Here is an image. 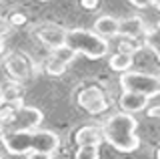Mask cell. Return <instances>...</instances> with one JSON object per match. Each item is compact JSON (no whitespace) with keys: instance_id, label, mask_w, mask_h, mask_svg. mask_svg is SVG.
I'll use <instances>...</instances> for the list:
<instances>
[{"instance_id":"4316f807","label":"cell","mask_w":160,"mask_h":159,"mask_svg":"<svg viewBox=\"0 0 160 159\" xmlns=\"http://www.w3.org/2000/svg\"><path fill=\"white\" fill-rule=\"evenodd\" d=\"M0 105H2V93H0Z\"/></svg>"},{"instance_id":"ba28073f","label":"cell","mask_w":160,"mask_h":159,"mask_svg":"<svg viewBox=\"0 0 160 159\" xmlns=\"http://www.w3.org/2000/svg\"><path fill=\"white\" fill-rule=\"evenodd\" d=\"M34 36H36L46 48L54 51V48H58V47H64L66 28L56 24V22H42V24H38V26H34Z\"/></svg>"},{"instance_id":"d6986e66","label":"cell","mask_w":160,"mask_h":159,"mask_svg":"<svg viewBox=\"0 0 160 159\" xmlns=\"http://www.w3.org/2000/svg\"><path fill=\"white\" fill-rule=\"evenodd\" d=\"M50 54H52V57H56V58H60V61H62V63H66V64H70V63L74 61V58L78 57V54L74 52V51H70L66 44H64V47L54 48V51H50Z\"/></svg>"},{"instance_id":"7c38bea8","label":"cell","mask_w":160,"mask_h":159,"mask_svg":"<svg viewBox=\"0 0 160 159\" xmlns=\"http://www.w3.org/2000/svg\"><path fill=\"white\" fill-rule=\"evenodd\" d=\"M118 22H120V18L110 16V14H104V16L96 18L92 30L96 32L98 36H102L104 41H108V38H116L118 36Z\"/></svg>"},{"instance_id":"5bb4252c","label":"cell","mask_w":160,"mask_h":159,"mask_svg":"<svg viewBox=\"0 0 160 159\" xmlns=\"http://www.w3.org/2000/svg\"><path fill=\"white\" fill-rule=\"evenodd\" d=\"M108 64H110V69L112 71H116V73H126L132 69V64H134V57L132 54H126V52H114L112 57L108 58Z\"/></svg>"},{"instance_id":"2e32d148","label":"cell","mask_w":160,"mask_h":159,"mask_svg":"<svg viewBox=\"0 0 160 159\" xmlns=\"http://www.w3.org/2000/svg\"><path fill=\"white\" fill-rule=\"evenodd\" d=\"M144 48H150L154 54L160 52V22L144 34Z\"/></svg>"},{"instance_id":"277c9868","label":"cell","mask_w":160,"mask_h":159,"mask_svg":"<svg viewBox=\"0 0 160 159\" xmlns=\"http://www.w3.org/2000/svg\"><path fill=\"white\" fill-rule=\"evenodd\" d=\"M120 87L124 93H138L148 99L160 95V77L140 71H126L120 74Z\"/></svg>"},{"instance_id":"7402d4cb","label":"cell","mask_w":160,"mask_h":159,"mask_svg":"<svg viewBox=\"0 0 160 159\" xmlns=\"http://www.w3.org/2000/svg\"><path fill=\"white\" fill-rule=\"evenodd\" d=\"M148 109V117H152V119H160V105H152V107H146Z\"/></svg>"},{"instance_id":"52a82bcc","label":"cell","mask_w":160,"mask_h":159,"mask_svg":"<svg viewBox=\"0 0 160 159\" xmlns=\"http://www.w3.org/2000/svg\"><path fill=\"white\" fill-rule=\"evenodd\" d=\"M4 69L14 83H24L32 74V61L24 52H8L4 57Z\"/></svg>"},{"instance_id":"e0dca14e","label":"cell","mask_w":160,"mask_h":159,"mask_svg":"<svg viewBox=\"0 0 160 159\" xmlns=\"http://www.w3.org/2000/svg\"><path fill=\"white\" fill-rule=\"evenodd\" d=\"M66 69H68V64L62 63L56 57H52V54H50V57L46 58V63H44V71H46L50 77H60V74L66 73Z\"/></svg>"},{"instance_id":"4fadbf2b","label":"cell","mask_w":160,"mask_h":159,"mask_svg":"<svg viewBox=\"0 0 160 159\" xmlns=\"http://www.w3.org/2000/svg\"><path fill=\"white\" fill-rule=\"evenodd\" d=\"M0 93H2V103L4 105H14V107L22 105L24 91H22V85H20V83L10 81V83H6V85L0 89Z\"/></svg>"},{"instance_id":"83f0119b","label":"cell","mask_w":160,"mask_h":159,"mask_svg":"<svg viewBox=\"0 0 160 159\" xmlns=\"http://www.w3.org/2000/svg\"><path fill=\"white\" fill-rule=\"evenodd\" d=\"M40 2H50V0H40Z\"/></svg>"},{"instance_id":"7a4b0ae2","label":"cell","mask_w":160,"mask_h":159,"mask_svg":"<svg viewBox=\"0 0 160 159\" xmlns=\"http://www.w3.org/2000/svg\"><path fill=\"white\" fill-rule=\"evenodd\" d=\"M138 121L130 113H112L102 123V141L112 145L116 151L132 153L140 147V137L136 133Z\"/></svg>"},{"instance_id":"9a60e30c","label":"cell","mask_w":160,"mask_h":159,"mask_svg":"<svg viewBox=\"0 0 160 159\" xmlns=\"http://www.w3.org/2000/svg\"><path fill=\"white\" fill-rule=\"evenodd\" d=\"M118 38V52L126 54H136L144 48V36L142 38H126V36H116Z\"/></svg>"},{"instance_id":"ac0fdd59","label":"cell","mask_w":160,"mask_h":159,"mask_svg":"<svg viewBox=\"0 0 160 159\" xmlns=\"http://www.w3.org/2000/svg\"><path fill=\"white\" fill-rule=\"evenodd\" d=\"M74 159H100L98 145H80L74 153Z\"/></svg>"},{"instance_id":"8992f818","label":"cell","mask_w":160,"mask_h":159,"mask_svg":"<svg viewBox=\"0 0 160 159\" xmlns=\"http://www.w3.org/2000/svg\"><path fill=\"white\" fill-rule=\"evenodd\" d=\"M76 103L80 109L88 115H102L110 109V99L102 87L98 85H86L76 93Z\"/></svg>"},{"instance_id":"ffe728a7","label":"cell","mask_w":160,"mask_h":159,"mask_svg":"<svg viewBox=\"0 0 160 159\" xmlns=\"http://www.w3.org/2000/svg\"><path fill=\"white\" fill-rule=\"evenodd\" d=\"M128 2L132 4L134 8H138V10H144V8L154 6V0H128Z\"/></svg>"},{"instance_id":"f546056e","label":"cell","mask_w":160,"mask_h":159,"mask_svg":"<svg viewBox=\"0 0 160 159\" xmlns=\"http://www.w3.org/2000/svg\"><path fill=\"white\" fill-rule=\"evenodd\" d=\"M0 159H2V157H0Z\"/></svg>"},{"instance_id":"484cf974","label":"cell","mask_w":160,"mask_h":159,"mask_svg":"<svg viewBox=\"0 0 160 159\" xmlns=\"http://www.w3.org/2000/svg\"><path fill=\"white\" fill-rule=\"evenodd\" d=\"M154 6H156L158 10H160V0H154Z\"/></svg>"},{"instance_id":"603a6c76","label":"cell","mask_w":160,"mask_h":159,"mask_svg":"<svg viewBox=\"0 0 160 159\" xmlns=\"http://www.w3.org/2000/svg\"><path fill=\"white\" fill-rule=\"evenodd\" d=\"M80 4H82V8H86V10H94V8L98 6V0H80Z\"/></svg>"},{"instance_id":"30bf717a","label":"cell","mask_w":160,"mask_h":159,"mask_svg":"<svg viewBox=\"0 0 160 159\" xmlns=\"http://www.w3.org/2000/svg\"><path fill=\"white\" fill-rule=\"evenodd\" d=\"M148 103H150V99L144 97V95H138V93H124L122 91V95L118 99L120 111L130 113V115H132V113H138V111H146Z\"/></svg>"},{"instance_id":"d4e9b609","label":"cell","mask_w":160,"mask_h":159,"mask_svg":"<svg viewBox=\"0 0 160 159\" xmlns=\"http://www.w3.org/2000/svg\"><path fill=\"white\" fill-rule=\"evenodd\" d=\"M4 51H6V48H4V36L0 34V57L4 54Z\"/></svg>"},{"instance_id":"cb8c5ba5","label":"cell","mask_w":160,"mask_h":159,"mask_svg":"<svg viewBox=\"0 0 160 159\" xmlns=\"http://www.w3.org/2000/svg\"><path fill=\"white\" fill-rule=\"evenodd\" d=\"M26 159H54V157L48 155V153H28Z\"/></svg>"},{"instance_id":"3957f363","label":"cell","mask_w":160,"mask_h":159,"mask_svg":"<svg viewBox=\"0 0 160 159\" xmlns=\"http://www.w3.org/2000/svg\"><path fill=\"white\" fill-rule=\"evenodd\" d=\"M64 44L76 54H84V57L92 58V61L106 57V52L110 48L108 41H104L102 36H98L94 30H88V28H72V30H66V41H64Z\"/></svg>"},{"instance_id":"5b68a950","label":"cell","mask_w":160,"mask_h":159,"mask_svg":"<svg viewBox=\"0 0 160 159\" xmlns=\"http://www.w3.org/2000/svg\"><path fill=\"white\" fill-rule=\"evenodd\" d=\"M42 121H44V115L40 109L28 107V105H18L12 109L2 131H32V129H38L42 125Z\"/></svg>"},{"instance_id":"6da1fadb","label":"cell","mask_w":160,"mask_h":159,"mask_svg":"<svg viewBox=\"0 0 160 159\" xmlns=\"http://www.w3.org/2000/svg\"><path fill=\"white\" fill-rule=\"evenodd\" d=\"M0 141L10 155H28V153H48L54 155L60 147V137L54 131L32 129V131H2Z\"/></svg>"},{"instance_id":"f1b7e54d","label":"cell","mask_w":160,"mask_h":159,"mask_svg":"<svg viewBox=\"0 0 160 159\" xmlns=\"http://www.w3.org/2000/svg\"><path fill=\"white\" fill-rule=\"evenodd\" d=\"M156 155H158V159H160V151H158V153H156Z\"/></svg>"},{"instance_id":"44dd1931","label":"cell","mask_w":160,"mask_h":159,"mask_svg":"<svg viewBox=\"0 0 160 159\" xmlns=\"http://www.w3.org/2000/svg\"><path fill=\"white\" fill-rule=\"evenodd\" d=\"M8 20H10V24H24L26 22V16H24L22 12H12Z\"/></svg>"},{"instance_id":"9c48e42d","label":"cell","mask_w":160,"mask_h":159,"mask_svg":"<svg viewBox=\"0 0 160 159\" xmlns=\"http://www.w3.org/2000/svg\"><path fill=\"white\" fill-rule=\"evenodd\" d=\"M146 22L140 16H128L122 18L118 22V36H126V38H142L146 34Z\"/></svg>"},{"instance_id":"8fae6325","label":"cell","mask_w":160,"mask_h":159,"mask_svg":"<svg viewBox=\"0 0 160 159\" xmlns=\"http://www.w3.org/2000/svg\"><path fill=\"white\" fill-rule=\"evenodd\" d=\"M72 139L78 147L80 145H98L100 147V143H102V131L96 125H82L74 131Z\"/></svg>"}]
</instances>
